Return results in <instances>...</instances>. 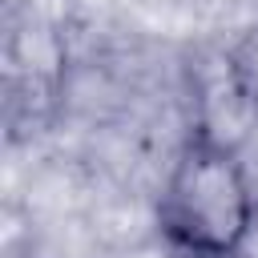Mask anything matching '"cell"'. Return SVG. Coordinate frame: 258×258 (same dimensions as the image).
<instances>
[{"label": "cell", "instance_id": "cell-1", "mask_svg": "<svg viewBox=\"0 0 258 258\" xmlns=\"http://www.w3.org/2000/svg\"><path fill=\"white\" fill-rule=\"evenodd\" d=\"M258 198L238 145L185 133L157 198V230L177 258H242Z\"/></svg>", "mask_w": 258, "mask_h": 258}, {"label": "cell", "instance_id": "cell-2", "mask_svg": "<svg viewBox=\"0 0 258 258\" xmlns=\"http://www.w3.org/2000/svg\"><path fill=\"white\" fill-rule=\"evenodd\" d=\"M258 125V89L230 48H210L189 64V129L226 145H246Z\"/></svg>", "mask_w": 258, "mask_h": 258}]
</instances>
